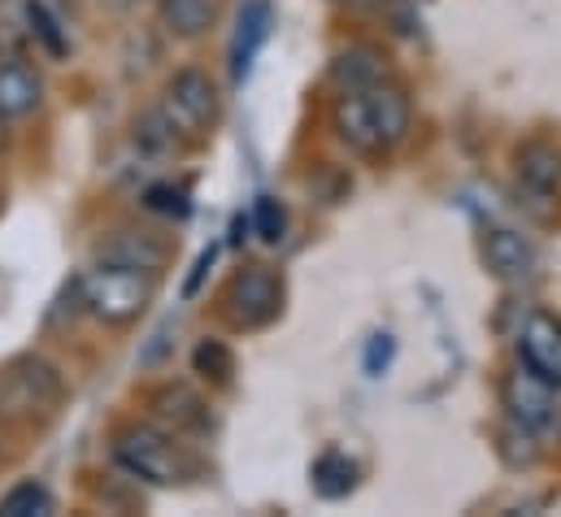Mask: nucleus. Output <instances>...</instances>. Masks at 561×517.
<instances>
[{
  "label": "nucleus",
  "mask_w": 561,
  "mask_h": 517,
  "mask_svg": "<svg viewBox=\"0 0 561 517\" xmlns=\"http://www.w3.org/2000/svg\"><path fill=\"white\" fill-rule=\"evenodd\" d=\"M114 461L152 487H179L192 479V461L187 452L174 444L170 430H161L157 422H131L114 435Z\"/></svg>",
  "instance_id": "f257e3e1"
},
{
  "label": "nucleus",
  "mask_w": 561,
  "mask_h": 517,
  "mask_svg": "<svg viewBox=\"0 0 561 517\" xmlns=\"http://www.w3.org/2000/svg\"><path fill=\"white\" fill-rule=\"evenodd\" d=\"M75 287H79L75 291L79 305L96 322H105V326H127V322H136L144 309L152 305V274L127 269V265H110V261L88 269Z\"/></svg>",
  "instance_id": "f03ea898"
},
{
  "label": "nucleus",
  "mask_w": 561,
  "mask_h": 517,
  "mask_svg": "<svg viewBox=\"0 0 561 517\" xmlns=\"http://www.w3.org/2000/svg\"><path fill=\"white\" fill-rule=\"evenodd\" d=\"M283 313V278L271 265H240L222 291V318L236 331H262Z\"/></svg>",
  "instance_id": "7ed1b4c3"
},
{
  "label": "nucleus",
  "mask_w": 561,
  "mask_h": 517,
  "mask_svg": "<svg viewBox=\"0 0 561 517\" xmlns=\"http://www.w3.org/2000/svg\"><path fill=\"white\" fill-rule=\"evenodd\" d=\"M161 114L174 123V130L183 139H205L218 123V114H222L218 83L201 66L174 70V79L165 83V96H161Z\"/></svg>",
  "instance_id": "20e7f679"
},
{
  "label": "nucleus",
  "mask_w": 561,
  "mask_h": 517,
  "mask_svg": "<svg viewBox=\"0 0 561 517\" xmlns=\"http://www.w3.org/2000/svg\"><path fill=\"white\" fill-rule=\"evenodd\" d=\"M61 375L48 366V361H35V357H26V361H18V366H9V375H4V383H0V404L9 409V413H53L57 404H61Z\"/></svg>",
  "instance_id": "39448f33"
},
{
  "label": "nucleus",
  "mask_w": 561,
  "mask_h": 517,
  "mask_svg": "<svg viewBox=\"0 0 561 517\" xmlns=\"http://www.w3.org/2000/svg\"><path fill=\"white\" fill-rule=\"evenodd\" d=\"M501 395H505V409H510V417L523 426V430H531V435H540V430H549L553 422H558V388H549L545 379H536L531 370H510L505 375V383H501Z\"/></svg>",
  "instance_id": "423d86ee"
},
{
  "label": "nucleus",
  "mask_w": 561,
  "mask_h": 517,
  "mask_svg": "<svg viewBox=\"0 0 561 517\" xmlns=\"http://www.w3.org/2000/svg\"><path fill=\"white\" fill-rule=\"evenodd\" d=\"M518 366L531 370L536 379H545L549 388H561V322L549 313H531L518 331V348H514Z\"/></svg>",
  "instance_id": "0eeeda50"
},
{
  "label": "nucleus",
  "mask_w": 561,
  "mask_h": 517,
  "mask_svg": "<svg viewBox=\"0 0 561 517\" xmlns=\"http://www.w3.org/2000/svg\"><path fill=\"white\" fill-rule=\"evenodd\" d=\"M148 409H152V422H157L161 430H170L174 439L214 430V413H209V404L187 388V383H165V388H157L152 391V400H148Z\"/></svg>",
  "instance_id": "6e6552de"
},
{
  "label": "nucleus",
  "mask_w": 561,
  "mask_h": 517,
  "mask_svg": "<svg viewBox=\"0 0 561 517\" xmlns=\"http://www.w3.org/2000/svg\"><path fill=\"white\" fill-rule=\"evenodd\" d=\"M271 39V0H244L240 18H236V35H231V48H227V70H231V83H244L262 44Z\"/></svg>",
  "instance_id": "1a4fd4ad"
},
{
  "label": "nucleus",
  "mask_w": 561,
  "mask_h": 517,
  "mask_svg": "<svg viewBox=\"0 0 561 517\" xmlns=\"http://www.w3.org/2000/svg\"><path fill=\"white\" fill-rule=\"evenodd\" d=\"M101 261L127 265V269H144V274L157 278V274L165 269V261H170V244L157 240L152 231H131V227H123V231H110V240H101Z\"/></svg>",
  "instance_id": "9d476101"
},
{
  "label": "nucleus",
  "mask_w": 561,
  "mask_h": 517,
  "mask_svg": "<svg viewBox=\"0 0 561 517\" xmlns=\"http://www.w3.org/2000/svg\"><path fill=\"white\" fill-rule=\"evenodd\" d=\"M327 74H331L335 92H366V88L388 79V53L375 48V44H348L331 57Z\"/></svg>",
  "instance_id": "9b49d317"
},
{
  "label": "nucleus",
  "mask_w": 561,
  "mask_h": 517,
  "mask_svg": "<svg viewBox=\"0 0 561 517\" xmlns=\"http://www.w3.org/2000/svg\"><path fill=\"white\" fill-rule=\"evenodd\" d=\"M366 105H370V118H375V130L383 139V148H397L405 143V135L414 127V101L401 83H375L366 88Z\"/></svg>",
  "instance_id": "f8f14e48"
},
{
  "label": "nucleus",
  "mask_w": 561,
  "mask_h": 517,
  "mask_svg": "<svg viewBox=\"0 0 561 517\" xmlns=\"http://www.w3.org/2000/svg\"><path fill=\"white\" fill-rule=\"evenodd\" d=\"M514 174H518V192L553 196L561 187V148L549 139H527L514 152Z\"/></svg>",
  "instance_id": "ddd939ff"
},
{
  "label": "nucleus",
  "mask_w": 561,
  "mask_h": 517,
  "mask_svg": "<svg viewBox=\"0 0 561 517\" xmlns=\"http://www.w3.org/2000/svg\"><path fill=\"white\" fill-rule=\"evenodd\" d=\"M331 127L335 135L362 152V157H379L383 152V139L375 130V118H370V105H366V92H340L335 110H331Z\"/></svg>",
  "instance_id": "4468645a"
},
{
  "label": "nucleus",
  "mask_w": 561,
  "mask_h": 517,
  "mask_svg": "<svg viewBox=\"0 0 561 517\" xmlns=\"http://www.w3.org/2000/svg\"><path fill=\"white\" fill-rule=\"evenodd\" d=\"M483 257H488V269H492L496 278H505V283H527V278L536 274V249H531L518 231H510V227L488 231Z\"/></svg>",
  "instance_id": "2eb2a0df"
},
{
  "label": "nucleus",
  "mask_w": 561,
  "mask_h": 517,
  "mask_svg": "<svg viewBox=\"0 0 561 517\" xmlns=\"http://www.w3.org/2000/svg\"><path fill=\"white\" fill-rule=\"evenodd\" d=\"M39 96H44V83L26 61H18V57L0 61V123L35 114Z\"/></svg>",
  "instance_id": "dca6fc26"
},
{
  "label": "nucleus",
  "mask_w": 561,
  "mask_h": 517,
  "mask_svg": "<svg viewBox=\"0 0 561 517\" xmlns=\"http://www.w3.org/2000/svg\"><path fill=\"white\" fill-rule=\"evenodd\" d=\"M161 22L174 39H201L218 22V0H161Z\"/></svg>",
  "instance_id": "f3484780"
},
{
  "label": "nucleus",
  "mask_w": 561,
  "mask_h": 517,
  "mask_svg": "<svg viewBox=\"0 0 561 517\" xmlns=\"http://www.w3.org/2000/svg\"><path fill=\"white\" fill-rule=\"evenodd\" d=\"M357 479H362V470H357V461L353 457H344V452H322L313 466H309V483H313V492L322 496V501H344L353 487H357Z\"/></svg>",
  "instance_id": "a211bd4d"
},
{
  "label": "nucleus",
  "mask_w": 561,
  "mask_h": 517,
  "mask_svg": "<svg viewBox=\"0 0 561 517\" xmlns=\"http://www.w3.org/2000/svg\"><path fill=\"white\" fill-rule=\"evenodd\" d=\"M136 148H140L148 161H165V157L179 152V130L161 114V105L136 118Z\"/></svg>",
  "instance_id": "6ab92c4d"
},
{
  "label": "nucleus",
  "mask_w": 561,
  "mask_h": 517,
  "mask_svg": "<svg viewBox=\"0 0 561 517\" xmlns=\"http://www.w3.org/2000/svg\"><path fill=\"white\" fill-rule=\"evenodd\" d=\"M26 22H31V35L44 44V53H48L53 61H66V53H70V39H66L61 22L53 18V9H48L44 0H26Z\"/></svg>",
  "instance_id": "aec40b11"
},
{
  "label": "nucleus",
  "mask_w": 561,
  "mask_h": 517,
  "mask_svg": "<svg viewBox=\"0 0 561 517\" xmlns=\"http://www.w3.org/2000/svg\"><path fill=\"white\" fill-rule=\"evenodd\" d=\"M39 514H53V496L35 479H22L18 487H9L0 496V517H39Z\"/></svg>",
  "instance_id": "412c9836"
},
{
  "label": "nucleus",
  "mask_w": 561,
  "mask_h": 517,
  "mask_svg": "<svg viewBox=\"0 0 561 517\" xmlns=\"http://www.w3.org/2000/svg\"><path fill=\"white\" fill-rule=\"evenodd\" d=\"M192 370L209 383H231L236 375V353L222 344V340H201L196 353H192Z\"/></svg>",
  "instance_id": "4be33fe9"
},
{
  "label": "nucleus",
  "mask_w": 561,
  "mask_h": 517,
  "mask_svg": "<svg viewBox=\"0 0 561 517\" xmlns=\"http://www.w3.org/2000/svg\"><path fill=\"white\" fill-rule=\"evenodd\" d=\"M253 231L271 249L283 244V235H287V205L275 200V196H257V205H253Z\"/></svg>",
  "instance_id": "5701e85b"
},
{
  "label": "nucleus",
  "mask_w": 561,
  "mask_h": 517,
  "mask_svg": "<svg viewBox=\"0 0 561 517\" xmlns=\"http://www.w3.org/2000/svg\"><path fill=\"white\" fill-rule=\"evenodd\" d=\"M144 209L148 214H161V218H187L192 214V200H187V187H174V183H152L144 192Z\"/></svg>",
  "instance_id": "b1692460"
},
{
  "label": "nucleus",
  "mask_w": 561,
  "mask_h": 517,
  "mask_svg": "<svg viewBox=\"0 0 561 517\" xmlns=\"http://www.w3.org/2000/svg\"><path fill=\"white\" fill-rule=\"evenodd\" d=\"M392 357H397V340H392V335H375L370 348H366V361H362V366H366L370 379H379V375L392 366Z\"/></svg>",
  "instance_id": "393cba45"
},
{
  "label": "nucleus",
  "mask_w": 561,
  "mask_h": 517,
  "mask_svg": "<svg viewBox=\"0 0 561 517\" xmlns=\"http://www.w3.org/2000/svg\"><path fill=\"white\" fill-rule=\"evenodd\" d=\"M170 353V322H161L152 335H148V348H140V366L144 370H152V366H161V357Z\"/></svg>",
  "instance_id": "a878e982"
},
{
  "label": "nucleus",
  "mask_w": 561,
  "mask_h": 517,
  "mask_svg": "<svg viewBox=\"0 0 561 517\" xmlns=\"http://www.w3.org/2000/svg\"><path fill=\"white\" fill-rule=\"evenodd\" d=\"M214 261H218V244H209L201 257H196V265H192V274H187V283H183V300H192L196 291H201V283H205V274L214 269Z\"/></svg>",
  "instance_id": "bb28decb"
},
{
  "label": "nucleus",
  "mask_w": 561,
  "mask_h": 517,
  "mask_svg": "<svg viewBox=\"0 0 561 517\" xmlns=\"http://www.w3.org/2000/svg\"><path fill=\"white\" fill-rule=\"evenodd\" d=\"M249 227H253V222H249L244 214H236V218H231V240H227V244H231V249H240V244L249 240Z\"/></svg>",
  "instance_id": "cd10ccee"
},
{
  "label": "nucleus",
  "mask_w": 561,
  "mask_h": 517,
  "mask_svg": "<svg viewBox=\"0 0 561 517\" xmlns=\"http://www.w3.org/2000/svg\"><path fill=\"white\" fill-rule=\"evenodd\" d=\"M331 4L353 9V13H366V9H379V4H388V0H331Z\"/></svg>",
  "instance_id": "c85d7f7f"
},
{
  "label": "nucleus",
  "mask_w": 561,
  "mask_h": 517,
  "mask_svg": "<svg viewBox=\"0 0 561 517\" xmlns=\"http://www.w3.org/2000/svg\"><path fill=\"white\" fill-rule=\"evenodd\" d=\"M101 4H105V9H131L136 0H101Z\"/></svg>",
  "instance_id": "c756f323"
}]
</instances>
